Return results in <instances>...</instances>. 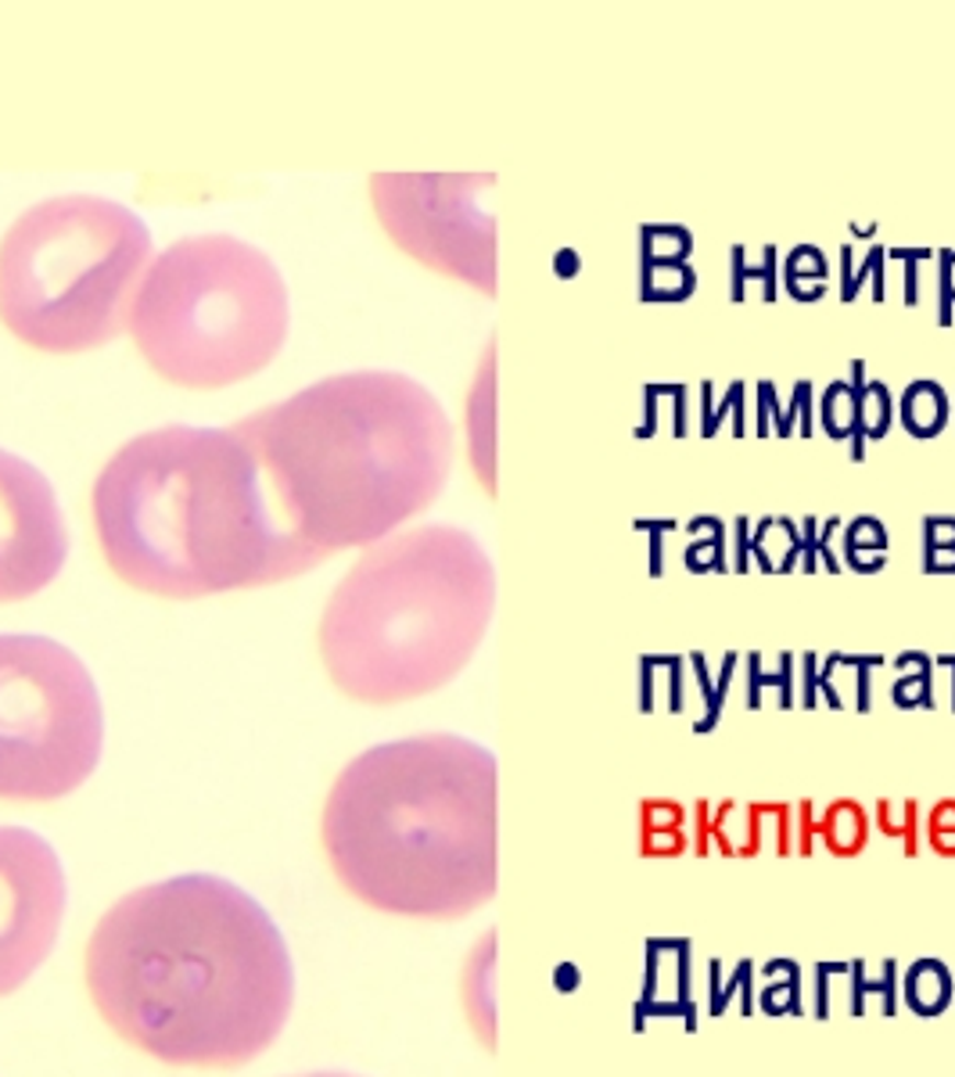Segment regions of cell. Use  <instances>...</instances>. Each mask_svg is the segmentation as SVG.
Returning a JSON list of instances; mask_svg holds the SVG:
<instances>
[{
  "mask_svg": "<svg viewBox=\"0 0 955 1077\" xmlns=\"http://www.w3.org/2000/svg\"><path fill=\"white\" fill-rule=\"evenodd\" d=\"M83 974L119 1039L172 1067H245L281 1039L295 999L270 912L209 873L119 898L90 934Z\"/></svg>",
  "mask_w": 955,
  "mask_h": 1077,
  "instance_id": "obj_1",
  "label": "cell"
},
{
  "mask_svg": "<svg viewBox=\"0 0 955 1077\" xmlns=\"http://www.w3.org/2000/svg\"><path fill=\"white\" fill-rule=\"evenodd\" d=\"M256 453L284 536L316 568L374 547L428 511L453 468V428L420 381L335 374L234 424Z\"/></svg>",
  "mask_w": 955,
  "mask_h": 1077,
  "instance_id": "obj_2",
  "label": "cell"
},
{
  "mask_svg": "<svg viewBox=\"0 0 955 1077\" xmlns=\"http://www.w3.org/2000/svg\"><path fill=\"white\" fill-rule=\"evenodd\" d=\"M90 503L104 561L141 593L194 601L313 568L284 536L256 453L234 428L169 424L130 438Z\"/></svg>",
  "mask_w": 955,
  "mask_h": 1077,
  "instance_id": "obj_3",
  "label": "cell"
},
{
  "mask_svg": "<svg viewBox=\"0 0 955 1077\" xmlns=\"http://www.w3.org/2000/svg\"><path fill=\"white\" fill-rule=\"evenodd\" d=\"M321 841L363 906L460 920L496 895V758L453 733L370 748L330 787Z\"/></svg>",
  "mask_w": 955,
  "mask_h": 1077,
  "instance_id": "obj_4",
  "label": "cell"
},
{
  "mask_svg": "<svg viewBox=\"0 0 955 1077\" xmlns=\"http://www.w3.org/2000/svg\"><path fill=\"white\" fill-rule=\"evenodd\" d=\"M496 604L493 561L471 531L424 525L367 547L330 593L321 658L345 697L403 704L457 680Z\"/></svg>",
  "mask_w": 955,
  "mask_h": 1077,
  "instance_id": "obj_5",
  "label": "cell"
},
{
  "mask_svg": "<svg viewBox=\"0 0 955 1077\" xmlns=\"http://www.w3.org/2000/svg\"><path fill=\"white\" fill-rule=\"evenodd\" d=\"M151 266V234L98 194L47 198L0 237V321L30 349L76 356L115 341Z\"/></svg>",
  "mask_w": 955,
  "mask_h": 1077,
  "instance_id": "obj_6",
  "label": "cell"
},
{
  "mask_svg": "<svg viewBox=\"0 0 955 1077\" xmlns=\"http://www.w3.org/2000/svg\"><path fill=\"white\" fill-rule=\"evenodd\" d=\"M126 330L158 378L180 389H227L281 352L284 277L267 251L237 237H183L151 259Z\"/></svg>",
  "mask_w": 955,
  "mask_h": 1077,
  "instance_id": "obj_7",
  "label": "cell"
},
{
  "mask_svg": "<svg viewBox=\"0 0 955 1077\" xmlns=\"http://www.w3.org/2000/svg\"><path fill=\"white\" fill-rule=\"evenodd\" d=\"M104 715L87 664L47 636H0V797L55 801L101 762Z\"/></svg>",
  "mask_w": 955,
  "mask_h": 1077,
  "instance_id": "obj_8",
  "label": "cell"
},
{
  "mask_svg": "<svg viewBox=\"0 0 955 1077\" xmlns=\"http://www.w3.org/2000/svg\"><path fill=\"white\" fill-rule=\"evenodd\" d=\"M493 177H409L378 172L370 180L381 227L414 259L460 277L485 295L496 291V234L485 198Z\"/></svg>",
  "mask_w": 955,
  "mask_h": 1077,
  "instance_id": "obj_9",
  "label": "cell"
},
{
  "mask_svg": "<svg viewBox=\"0 0 955 1077\" xmlns=\"http://www.w3.org/2000/svg\"><path fill=\"white\" fill-rule=\"evenodd\" d=\"M65 873L44 837L0 827V999L19 991L58 941Z\"/></svg>",
  "mask_w": 955,
  "mask_h": 1077,
  "instance_id": "obj_10",
  "label": "cell"
},
{
  "mask_svg": "<svg viewBox=\"0 0 955 1077\" xmlns=\"http://www.w3.org/2000/svg\"><path fill=\"white\" fill-rule=\"evenodd\" d=\"M65 557L69 531L55 489L30 460L0 449V604L50 586Z\"/></svg>",
  "mask_w": 955,
  "mask_h": 1077,
  "instance_id": "obj_11",
  "label": "cell"
},
{
  "mask_svg": "<svg viewBox=\"0 0 955 1077\" xmlns=\"http://www.w3.org/2000/svg\"><path fill=\"white\" fill-rule=\"evenodd\" d=\"M493 949H496V941L493 938H485L482 945H478L474 952V960L468 966V974H463V1006H468V1013H471V1023L478 1028V1034H482V1042L493 1048L496 1042V1013H493Z\"/></svg>",
  "mask_w": 955,
  "mask_h": 1077,
  "instance_id": "obj_12",
  "label": "cell"
},
{
  "mask_svg": "<svg viewBox=\"0 0 955 1077\" xmlns=\"http://www.w3.org/2000/svg\"><path fill=\"white\" fill-rule=\"evenodd\" d=\"M302 1077H356V1074H338V1070H327V1074H302Z\"/></svg>",
  "mask_w": 955,
  "mask_h": 1077,
  "instance_id": "obj_13",
  "label": "cell"
}]
</instances>
